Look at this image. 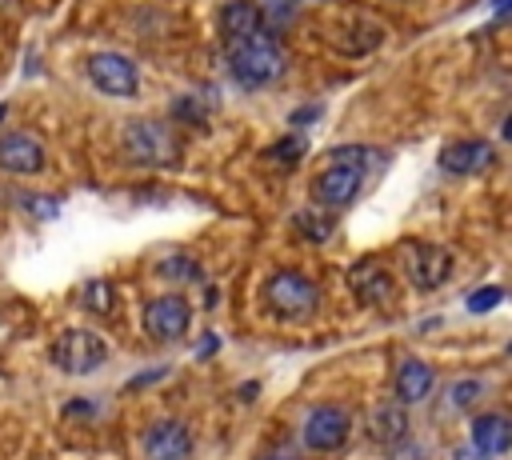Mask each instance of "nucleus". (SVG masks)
I'll list each match as a JSON object with an SVG mask.
<instances>
[{"label":"nucleus","instance_id":"3","mask_svg":"<svg viewBox=\"0 0 512 460\" xmlns=\"http://www.w3.org/2000/svg\"><path fill=\"white\" fill-rule=\"evenodd\" d=\"M316 300H320L316 284H312L308 276H300V272H276V276L264 280V304H268L276 316H284V320L308 316V312L316 308Z\"/></svg>","mask_w":512,"mask_h":460},{"label":"nucleus","instance_id":"5","mask_svg":"<svg viewBox=\"0 0 512 460\" xmlns=\"http://www.w3.org/2000/svg\"><path fill=\"white\" fill-rule=\"evenodd\" d=\"M404 276L416 292H436L452 276V256L440 244H404Z\"/></svg>","mask_w":512,"mask_h":460},{"label":"nucleus","instance_id":"1","mask_svg":"<svg viewBox=\"0 0 512 460\" xmlns=\"http://www.w3.org/2000/svg\"><path fill=\"white\" fill-rule=\"evenodd\" d=\"M228 68L244 88H268L284 76V48L276 32L260 28L244 40H228Z\"/></svg>","mask_w":512,"mask_h":460},{"label":"nucleus","instance_id":"9","mask_svg":"<svg viewBox=\"0 0 512 460\" xmlns=\"http://www.w3.org/2000/svg\"><path fill=\"white\" fill-rule=\"evenodd\" d=\"M348 440V416L332 404H320L304 416V444L316 448V452H332Z\"/></svg>","mask_w":512,"mask_h":460},{"label":"nucleus","instance_id":"2","mask_svg":"<svg viewBox=\"0 0 512 460\" xmlns=\"http://www.w3.org/2000/svg\"><path fill=\"white\" fill-rule=\"evenodd\" d=\"M104 360H108V340L88 332V328H64L52 340V364L68 376H88Z\"/></svg>","mask_w":512,"mask_h":460},{"label":"nucleus","instance_id":"13","mask_svg":"<svg viewBox=\"0 0 512 460\" xmlns=\"http://www.w3.org/2000/svg\"><path fill=\"white\" fill-rule=\"evenodd\" d=\"M512 444V424L496 412H484L472 420V452L480 456H504Z\"/></svg>","mask_w":512,"mask_h":460},{"label":"nucleus","instance_id":"23","mask_svg":"<svg viewBox=\"0 0 512 460\" xmlns=\"http://www.w3.org/2000/svg\"><path fill=\"white\" fill-rule=\"evenodd\" d=\"M272 156H276V160H300V156H304V140H300V136H288V140H280V144L272 148Z\"/></svg>","mask_w":512,"mask_h":460},{"label":"nucleus","instance_id":"14","mask_svg":"<svg viewBox=\"0 0 512 460\" xmlns=\"http://www.w3.org/2000/svg\"><path fill=\"white\" fill-rule=\"evenodd\" d=\"M492 164V144L484 140H456L440 152V168L456 172V176H468V172H480Z\"/></svg>","mask_w":512,"mask_h":460},{"label":"nucleus","instance_id":"10","mask_svg":"<svg viewBox=\"0 0 512 460\" xmlns=\"http://www.w3.org/2000/svg\"><path fill=\"white\" fill-rule=\"evenodd\" d=\"M188 452H192V432L184 420H156L144 432L148 460H188Z\"/></svg>","mask_w":512,"mask_h":460},{"label":"nucleus","instance_id":"17","mask_svg":"<svg viewBox=\"0 0 512 460\" xmlns=\"http://www.w3.org/2000/svg\"><path fill=\"white\" fill-rule=\"evenodd\" d=\"M368 428H372V436H376L380 444H400V440L408 436V412H404V404H396V400L380 404V408L372 412Z\"/></svg>","mask_w":512,"mask_h":460},{"label":"nucleus","instance_id":"8","mask_svg":"<svg viewBox=\"0 0 512 460\" xmlns=\"http://www.w3.org/2000/svg\"><path fill=\"white\" fill-rule=\"evenodd\" d=\"M188 300L184 296H156L144 308V332L152 340H176L188 332Z\"/></svg>","mask_w":512,"mask_h":460},{"label":"nucleus","instance_id":"24","mask_svg":"<svg viewBox=\"0 0 512 460\" xmlns=\"http://www.w3.org/2000/svg\"><path fill=\"white\" fill-rule=\"evenodd\" d=\"M312 116H316V112H312V108H300V112H296V116H292V120H296V124H308V120H312Z\"/></svg>","mask_w":512,"mask_h":460},{"label":"nucleus","instance_id":"21","mask_svg":"<svg viewBox=\"0 0 512 460\" xmlns=\"http://www.w3.org/2000/svg\"><path fill=\"white\" fill-rule=\"evenodd\" d=\"M504 300V292L496 288V284H484V288H476L472 296H468V312H488V308H496Z\"/></svg>","mask_w":512,"mask_h":460},{"label":"nucleus","instance_id":"16","mask_svg":"<svg viewBox=\"0 0 512 460\" xmlns=\"http://www.w3.org/2000/svg\"><path fill=\"white\" fill-rule=\"evenodd\" d=\"M432 380L436 376H432V368L424 360H404L400 372H396V396L404 404H416V400H424L432 392Z\"/></svg>","mask_w":512,"mask_h":460},{"label":"nucleus","instance_id":"4","mask_svg":"<svg viewBox=\"0 0 512 460\" xmlns=\"http://www.w3.org/2000/svg\"><path fill=\"white\" fill-rule=\"evenodd\" d=\"M124 152L136 164L160 168V164H172L176 160V136L160 120H132L124 128Z\"/></svg>","mask_w":512,"mask_h":460},{"label":"nucleus","instance_id":"11","mask_svg":"<svg viewBox=\"0 0 512 460\" xmlns=\"http://www.w3.org/2000/svg\"><path fill=\"white\" fill-rule=\"evenodd\" d=\"M0 168H8V172H40L44 168V144L32 132H4L0 136Z\"/></svg>","mask_w":512,"mask_h":460},{"label":"nucleus","instance_id":"18","mask_svg":"<svg viewBox=\"0 0 512 460\" xmlns=\"http://www.w3.org/2000/svg\"><path fill=\"white\" fill-rule=\"evenodd\" d=\"M332 216L328 212H316V208H300L296 212V232H304L312 244H324L328 236H332Z\"/></svg>","mask_w":512,"mask_h":460},{"label":"nucleus","instance_id":"6","mask_svg":"<svg viewBox=\"0 0 512 460\" xmlns=\"http://www.w3.org/2000/svg\"><path fill=\"white\" fill-rule=\"evenodd\" d=\"M84 72H88L92 88L104 92V96H136V88H140L136 64L128 56H120V52H92Z\"/></svg>","mask_w":512,"mask_h":460},{"label":"nucleus","instance_id":"19","mask_svg":"<svg viewBox=\"0 0 512 460\" xmlns=\"http://www.w3.org/2000/svg\"><path fill=\"white\" fill-rule=\"evenodd\" d=\"M80 300H84L88 312H108V308H112V288H108L104 280H88V284L80 288Z\"/></svg>","mask_w":512,"mask_h":460},{"label":"nucleus","instance_id":"22","mask_svg":"<svg viewBox=\"0 0 512 460\" xmlns=\"http://www.w3.org/2000/svg\"><path fill=\"white\" fill-rule=\"evenodd\" d=\"M160 272H176L172 280H196V272H200V268H196L188 256H172V260H164V264H160Z\"/></svg>","mask_w":512,"mask_h":460},{"label":"nucleus","instance_id":"15","mask_svg":"<svg viewBox=\"0 0 512 460\" xmlns=\"http://www.w3.org/2000/svg\"><path fill=\"white\" fill-rule=\"evenodd\" d=\"M220 28L228 32V40H244L264 28V8L256 0H228L220 8Z\"/></svg>","mask_w":512,"mask_h":460},{"label":"nucleus","instance_id":"20","mask_svg":"<svg viewBox=\"0 0 512 460\" xmlns=\"http://www.w3.org/2000/svg\"><path fill=\"white\" fill-rule=\"evenodd\" d=\"M480 392H484V384H480V380H456V384H452V392H448V400H452L456 408H472V404L480 400Z\"/></svg>","mask_w":512,"mask_h":460},{"label":"nucleus","instance_id":"25","mask_svg":"<svg viewBox=\"0 0 512 460\" xmlns=\"http://www.w3.org/2000/svg\"><path fill=\"white\" fill-rule=\"evenodd\" d=\"M456 460H484V456H480V452H460Z\"/></svg>","mask_w":512,"mask_h":460},{"label":"nucleus","instance_id":"7","mask_svg":"<svg viewBox=\"0 0 512 460\" xmlns=\"http://www.w3.org/2000/svg\"><path fill=\"white\" fill-rule=\"evenodd\" d=\"M360 180H364V168H360V164L332 160V164L312 180V196H316L320 204L340 208V204H348V200L360 192Z\"/></svg>","mask_w":512,"mask_h":460},{"label":"nucleus","instance_id":"12","mask_svg":"<svg viewBox=\"0 0 512 460\" xmlns=\"http://www.w3.org/2000/svg\"><path fill=\"white\" fill-rule=\"evenodd\" d=\"M348 284H352V292L364 300V304H372V308H380V304H388L396 292H392V276L376 264V260H360L356 268H348Z\"/></svg>","mask_w":512,"mask_h":460}]
</instances>
